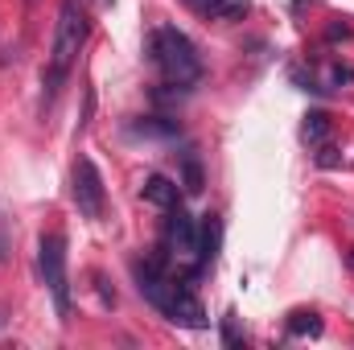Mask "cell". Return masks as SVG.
Wrapping results in <instances>:
<instances>
[{"instance_id":"52a82bcc","label":"cell","mask_w":354,"mask_h":350,"mask_svg":"<svg viewBox=\"0 0 354 350\" xmlns=\"http://www.w3.org/2000/svg\"><path fill=\"white\" fill-rule=\"evenodd\" d=\"M218 243H223V223L218 214H206L198 223V252H202V268H214L218 260Z\"/></svg>"},{"instance_id":"9c48e42d","label":"cell","mask_w":354,"mask_h":350,"mask_svg":"<svg viewBox=\"0 0 354 350\" xmlns=\"http://www.w3.org/2000/svg\"><path fill=\"white\" fill-rule=\"evenodd\" d=\"M252 8V0H210L206 4V17L210 21H243Z\"/></svg>"},{"instance_id":"d6986e66","label":"cell","mask_w":354,"mask_h":350,"mask_svg":"<svg viewBox=\"0 0 354 350\" xmlns=\"http://www.w3.org/2000/svg\"><path fill=\"white\" fill-rule=\"evenodd\" d=\"M351 272H354V252H351Z\"/></svg>"},{"instance_id":"4fadbf2b","label":"cell","mask_w":354,"mask_h":350,"mask_svg":"<svg viewBox=\"0 0 354 350\" xmlns=\"http://www.w3.org/2000/svg\"><path fill=\"white\" fill-rule=\"evenodd\" d=\"M351 83H354V71H351V66L334 62V66L326 71V87H351Z\"/></svg>"},{"instance_id":"e0dca14e","label":"cell","mask_w":354,"mask_h":350,"mask_svg":"<svg viewBox=\"0 0 354 350\" xmlns=\"http://www.w3.org/2000/svg\"><path fill=\"white\" fill-rule=\"evenodd\" d=\"M185 4H189V8H198V12H206V4H210V0H185Z\"/></svg>"},{"instance_id":"ffe728a7","label":"cell","mask_w":354,"mask_h":350,"mask_svg":"<svg viewBox=\"0 0 354 350\" xmlns=\"http://www.w3.org/2000/svg\"><path fill=\"white\" fill-rule=\"evenodd\" d=\"M4 322H8V317H4V313H0V326H4Z\"/></svg>"},{"instance_id":"8fae6325","label":"cell","mask_w":354,"mask_h":350,"mask_svg":"<svg viewBox=\"0 0 354 350\" xmlns=\"http://www.w3.org/2000/svg\"><path fill=\"white\" fill-rule=\"evenodd\" d=\"M132 136H177V124L174 120H161V116H149V120H136L128 124Z\"/></svg>"},{"instance_id":"44dd1931","label":"cell","mask_w":354,"mask_h":350,"mask_svg":"<svg viewBox=\"0 0 354 350\" xmlns=\"http://www.w3.org/2000/svg\"><path fill=\"white\" fill-rule=\"evenodd\" d=\"M29 4H33V0H29Z\"/></svg>"},{"instance_id":"ac0fdd59","label":"cell","mask_w":354,"mask_h":350,"mask_svg":"<svg viewBox=\"0 0 354 350\" xmlns=\"http://www.w3.org/2000/svg\"><path fill=\"white\" fill-rule=\"evenodd\" d=\"M87 4H95V8H111V0H87Z\"/></svg>"},{"instance_id":"277c9868","label":"cell","mask_w":354,"mask_h":350,"mask_svg":"<svg viewBox=\"0 0 354 350\" xmlns=\"http://www.w3.org/2000/svg\"><path fill=\"white\" fill-rule=\"evenodd\" d=\"M71 198H75V206H79V214L83 219H103V206H107V194H103V177L95 169V161L91 157H79L75 161V174H71Z\"/></svg>"},{"instance_id":"8992f818","label":"cell","mask_w":354,"mask_h":350,"mask_svg":"<svg viewBox=\"0 0 354 350\" xmlns=\"http://www.w3.org/2000/svg\"><path fill=\"white\" fill-rule=\"evenodd\" d=\"M140 198H145L149 206H157V210H174V206H177V181H169L165 174L145 177V185H140Z\"/></svg>"},{"instance_id":"30bf717a","label":"cell","mask_w":354,"mask_h":350,"mask_svg":"<svg viewBox=\"0 0 354 350\" xmlns=\"http://www.w3.org/2000/svg\"><path fill=\"white\" fill-rule=\"evenodd\" d=\"M326 136H330V116L326 111H309L305 124H301V140L305 145H326Z\"/></svg>"},{"instance_id":"ba28073f","label":"cell","mask_w":354,"mask_h":350,"mask_svg":"<svg viewBox=\"0 0 354 350\" xmlns=\"http://www.w3.org/2000/svg\"><path fill=\"white\" fill-rule=\"evenodd\" d=\"M322 317L313 309H292L288 313V338H322Z\"/></svg>"},{"instance_id":"7a4b0ae2","label":"cell","mask_w":354,"mask_h":350,"mask_svg":"<svg viewBox=\"0 0 354 350\" xmlns=\"http://www.w3.org/2000/svg\"><path fill=\"white\" fill-rule=\"evenodd\" d=\"M149 62L161 71L165 87H194L202 79V54L198 46L177 29V25H161L149 33Z\"/></svg>"},{"instance_id":"5bb4252c","label":"cell","mask_w":354,"mask_h":350,"mask_svg":"<svg viewBox=\"0 0 354 350\" xmlns=\"http://www.w3.org/2000/svg\"><path fill=\"white\" fill-rule=\"evenodd\" d=\"M243 334H239V317L235 313H223V347H239Z\"/></svg>"},{"instance_id":"3957f363","label":"cell","mask_w":354,"mask_h":350,"mask_svg":"<svg viewBox=\"0 0 354 350\" xmlns=\"http://www.w3.org/2000/svg\"><path fill=\"white\" fill-rule=\"evenodd\" d=\"M37 272L54 297V309L62 322H71V276H66V235L50 231L37 239Z\"/></svg>"},{"instance_id":"9a60e30c","label":"cell","mask_w":354,"mask_h":350,"mask_svg":"<svg viewBox=\"0 0 354 350\" xmlns=\"http://www.w3.org/2000/svg\"><path fill=\"white\" fill-rule=\"evenodd\" d=\"M317 149H322V153H317V165H322V169H334V165H338V161H342V157H338V149H334V145H317Z\"/></svg>"},{"instance_id":"2e32d148","label":"cell","mask_w":354,"mask_h":350,"mask_svg":"<svg viewBox=\"0 0 354 350\" xmlns=\"http://www.w3.org/2000/svg\"><path fill=\"white\" fill-rule=\"evenodd\" d=\"M0 264H8V239H4V219H0Z\"/></svg>"},{"instance_id":"7c38bea8","label":"cell","mask_w":354,"mask_h":350,"mask_svg":"<svg viewBox=\"0 0 354 350\" xmlns=\"http://www.w3.org/2000/svg\"><path fill=\"white\" fill-rule=\"evenodd\" d=\"M181 190L185 194H202V165H198L194 153H185V161H181Z\"/></svg>"},{"instance_id":"6da1fadb","label":"cell","mask_w":354,"mask_h":350,"mask_svg":"<svg viewBox=\"0 0 354 350\" xmlns=\"http://www.w3.org/2000/svg\"><path fill=\"white\" fill-rule=\"evenodd\" d=\"M91 37V12L83 0H62L58 4V21H54V46H50V62L41 71V111L54 107L58 91L66 87L83 46Z\"/></svg>"},{"instance_id":"5b68a950","label":"cell","mask_w":354,"mask_h":350,"mask_svg":"<svg viewBox=\"0 0 354 350\" xmlns=\"http://www.w3.org/2000/svg\"><path fill=\"white\" fill-rule=\"evenodd\" d=\"M169 322L177 326H185V330H206L210 322H206V309H202V301L194 297V288H189V280L177 272L174 280V293H169V301H165V309H161Z\"/></svg>"}]
</instances>
